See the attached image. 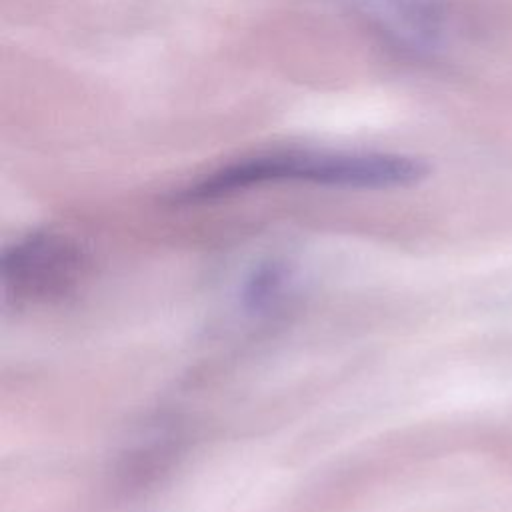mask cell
<instances>
[{
	"label": "cell",
	"mask_w": 512,
	"mask_h": 512,
	"mask_svg": "<svg viewBox=\"0 0 512 512\" xmlns=\"http://www.w3.org/2000/svg\"><path fill=\"white\" fill-rule=\"evenodd\" d=\"M428 174L420 158L378 150L274 148L230 160L172 194L174 204H206L270 184H310L338 190H392Z\"/></svg>",
	"instance_id": "cell-1"
},
{
	"label": "cell",
	"mask_w": 512,
	"mask_h": 512,
	"mask_svg": "<svg viewBox=\"0 0 512 512\" xmlns=\"http://www.w3.org/2000/svg\"><path fill=\"white\" fill-rule=\"evenodd\" d=\"M90 264L88 248L60 230H32L0 254V294L4 308L44 304L70 294Z\"/></svg>",
	"instance_id": "cell-2"
},
{
	"label": "cell",
	"mask_w": 512,
	"mask_h": 512,
	"mask_svg": "<svg viewBox=\"0 0 512 512\" xmlns=\"http://www.w3.org/2000/svg\"><path fill=\"white\" fill-rule=\"evenodd\" d=\"M290 272L282 262L268 260L260 262L246 276L242 286V302L248 310H268L272 308L284 294L288 286Z\"/></svg>",
	"instance_id": "cell-3"
}]
</instances>
